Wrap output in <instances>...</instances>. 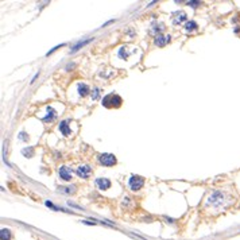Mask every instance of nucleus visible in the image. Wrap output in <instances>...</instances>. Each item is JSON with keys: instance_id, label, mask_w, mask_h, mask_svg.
Listing matches in <instances>:
<instances>
[{"instance_id": "f257e3e1", "label": "nucleus", "mask_w": 240, "mask_h": 240, "mask_svg": "<svg viewBox=\"0 0 240 240\" xmlns=\"http://www.w3.org/2000/svg\"><path fill=\"white\" fill-rule=\"evenodd\" d=\"M121 97L117 96V94H113V93H109L101 100V104L107 108H116V107H120L121 105Z\"/></svg>"}, {"instance_id": "f03ea898", "label": "nucleus", "mask_w": 240, "mask_h": 240, "mask_svg": "<svg viewBox=\"0 0 240 240\" xmlns=\"http://www.w3.org/2000/svg\"><path fill=\"white\" fill-rule=\"evenodd\" d=\"M227 200V194L221 190H216L212 193V196H209L208 198V205H215V207H220Z\"/></svg>"}, {"instance_id": "7ed1b4c3", "label": "nucleus", "mask_w": 240, "mask_h": 240, "mask_svg": "<svg viewBox=\"0 0 240 240\" xmlns=\"http://www.w3.org/2000/svg\"><path fill=\"white\" fill-rule=\"evenodd\" d=\"M143 185H144V180L140 175H131L130 180H128V186L134 192L140 190V189L143 188Z\"/></svg>"}, {"instance_id": "20e7f679", "label": "nucleus", "mask_w": 240, "mask_h": 240, "mask_svg": "<svg viewBox=\"0 0 240 240\" xmlns=\"http://www.w3.org/2000/svg\"><path fill=\"white\" fill-rule=\"evenodd\" d=\"M97 159L103 166H113V165H116V157H115L113 154H108V153H104V154H99V157H97Z\"/></svg>"}, {"instance_id": "39448f33", "label": "nucleus", "mask_w": 240, "mask_h": 240, "mask_svg": "<svg viewBox=\"0 0 240 240\" xmlns=\"http://www.w3.org/2000/svg\"><path fill=\"white\" fill-rule=\"evenodd\" d=\"M76 173H77V175H78V177L84 178V180H86V178H89L90 173H92V167L88 166V165H80V166L77 167Z\"/></svg>"}, {"instance_id": "423d86ee", "label": "nucleus", "mask_w": 240, "mask_h": 240, "mask_svg": "<svg viewBox=\"0 0 240 240\" xmlns=\"http://www.w3.org/2000/svg\"><path fill=\"white\" fill-rule=\"evenodd\" d=\"M59 178H62L63 181H70L72 180V170H70L67 166H61L58 170Z\"/></svg>"}, {"instance_id": "0eeeda50", "label": "nucleus", "mask_w": 240, "mask_h": 240, "mask_svg": "<svg viewBox=\"0 0 240 240\" xmlns=\"http://www.w3.org/2000/svg\"><path fill=\"white\" fill-rule=\"evenodd\" d=\"M171 19H173V23L174 25H181L184 20H186V12L184 11H178V12H174L173 16H171Z\"/></svg>"}, {"instance_id": "6e6552de", "label": "nucleus", "mask_w": 240, "mask_h": 240, "mask_svg": "<svg viewBox=\"0 0 240 240\" xmlns=\"http://www.w3.org/2000/svg\"><path fill=\"white\" fill-rule=\"evenodd\" d=\"M170 40V36L169 35H162V34H157V36H155V39H154V43L157 46H159V47H163L166 43Z\"/></svg>"}, {"instance_id": "1a4fd4ad", "label": "nucleus", "mask_w": 240, "mask_h": 240, "mask_svg": "<svg viewBox=\"0 0 240 240\" xmlns=\"http://www.w3.org/2000/svg\"><path fill=\"white\" fill-rule=\"evenodd\" d=\"M96 185L100 190H107V189L111 188V181L108 180V178H97Z\"/></svg>"}, {"instance_id": "9d476101", "label": "nucleus", "mask_w": 240, "mask_h": 240, "mask_svg": "<svg viewBox=\"0 0 240 240\" xmlns=\"http://www.w3.org/2000/svg\"><path fill=\"white\" fill-rule=\"evenodd\" d=\"M59 131L62 135H65V136H70V134H72V131H70V127H69V120H63L59 123Z\"/></svg>"}, {"instance_id": "9b49d317", "label": "nucleus", "mask_w": 240, "mask_h": 240, "mask_svg": "<svg viewBox=\"0 0 240 240\" xmlns=\"http://www.w3.org/2000/svg\"><path fill=\"white\" fill-rule=\"evenodd\" d=\"M46 112H47V115L45 116V119H43L45 121H53L57 117V112H55V109H54L53 107H47Z\"/></svg>"}, {"instance_id": "f8f14e48", "label": "nucleus", "mask_w": 240, "mask_h": 240, "mask_svg": "<svg viewBox=\"0 0 240 240\" xmlns=\"http://www.w3.org/2000/svg\"><path fill=\"white\" fill-rule=\"evenodd\" d=\"M77 92H78L80 96H86L88 93L90 92V89H89V86L86 85V84H84V82H80L78 85H77Z\"/></svg>"}, {"instance_id": "ddd939ff", "label": "nucleus", "mask_w": 240, "mask_h": 240, "mask_svg": "<svg viewBox=\"0 0 240 240\" xmlns=\"http://www.w3.org/2000/svg\"><path fill=\"white\" fill-rule=\"evenodd\" d=\"M198 29V26H197V23L194 22V20H190V22H188L186 25H185V31L186 32H192V31H194V30H197Z\"/></svg>"}, {"instance_id": "4468645a", "label": "nucleus", "mask_w": 240, "mask_h": 240, "mask_svg": "<svg viewBox=\"0 0 240 240\" xmlns=\"http://www.w3.org/2000/svg\"><path fill=\"white\" fill-rule=\"evenodd\" d=\"M93 40V38H89V39H86V40H84V42H78L76 46H73V49H72V53H74V51H77L78 49H81V47H84L85 45H88L89 42H92Z\"/></svg>"}, {"instance_id": "2eb2a0df", "label": "nucleus", "mask_w": 240, "mask_h": 240, "mask_svg": "<svg viewBox=\"0 0 240 240\" xmlns=\"http://www.w3.org/2000/svg\"><path fill=\"white\" fill-rule=\"evenodd\" d=\"M0 239L2 240H10L11 239V232H10V229L3 228L2 232H0Z\"/></svg>"}, {"instance_id": "dca6fc26", "label": "nucleus", "mask_w": 240, "mask_h": 240, "mask_svg": "<svg viewBox=\"0 0 240 240\" xmlns=\"http://www.w3.org/2000/svg\"><path fill=\"white\" fill-rule=\"evenodd\" d=\"M117 54H119V57H120L121 59H127L128 57H130V53L127 51V47H124V46L120 47V49H119V53H117Z\"/></svg>"}, {"instance_id": "f3484780", "label": "nucleus", "mask_w": 240, "mask_h": 240, "mask_svg": "<svg viewBox=\"0 0 240 240\" xmlns=\"http://www.w3.org/2000/svg\"><path fill=\"white\" fill-rule=\"evenodd\" d=\"M22 154H23V155H26V157H29V158H31V157H32V154H34V148H32V147L23 148V150H22Z\"/></svg>"}, {"instance_id": "a211bd4d", "label": "nucleus", "mask_w": 240, "mask_h": 240, "mask_svg": "<svg viewBox=\"0 0 240 240\" xmlns=\"http://www.w3.org/2000/svg\"><path fill=\"white\" fill-rule=\"evenodd\" d=\"M63 193H74L76 192V188L74 186H70V188H59Z\"/></svg>"}, {"instance_id": "6ab92c4d", "label": "nucleus", "mask_w": 240, "mask_h": 240, "mask_svg": "<svg viewBox=\"0 0 240 240\" xmlns=\"http://www.w3.org/2000/svg\"><path fill=\"white\" fill-rule=\"evenodd\" d=\"M188 6H190V7H193V8H196V7L200 6V3H198V2H193V0H190V2H188Z\"/></svg>"}, {"instance_id": "aec40b11", "label": "nucleus", "mask_w": 240, "mask_h": 240, "mask_svg": "<svg viewBox=\"0 0 240 240\" xmlns=\"http://www.w3.org/2000/svg\"><path fill=\"white\" fill-rule=\"evenodd\" d=\"M45 204L47 205V207H50V208H53V209H55V211H58V208H57V207H55V205H54V204H53V202H51V201H46V202H45Z\"/></svg>"}, {"instance_id": "412c9836", "label": "nucleus", "mask_w": 240, "mask_h": 240, "mask_svg": "<svg viewBox=\"0 0 240 240\" xmlns=\"http://www.w3.org/2000/svg\"><path fill=\"white\" fill-rule=\"evenodd\" d=\"M97 97H99V89H97V88H96V89H93V94H92V99H93V100H96Z\"/></svg>"}, {"instance_id": "4be33fe9", "label": "nucleus", "mask_w": 240, "mask_h": 240, "mask_svg": "<svg viewBox=\"0 0 240 240\" xmlns=\"http://www.w3.org/2000/svg\"><path fill=\"white\" fill-rule=\"evenodd\" d=\"M25 135H26L25 132H22V134H20V136H19V138H20V139H23V140H26V139H27V136H25Z\"/></svg>"}]
</instances>
